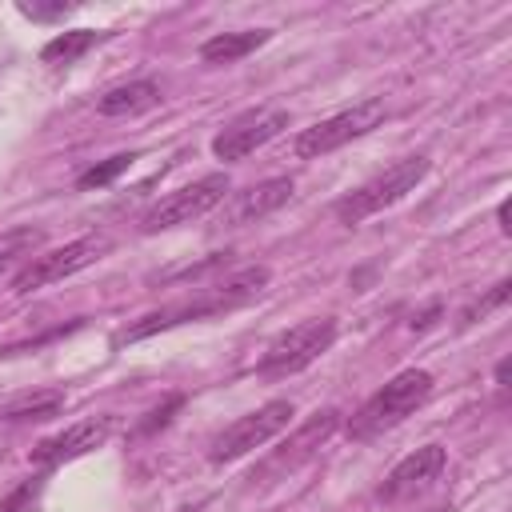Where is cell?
Returning <instances> with one entry per match:
<instances>
[{
	"mask_svg": "<svg viewBox=\"0 0 512 512\" xmlns=\"http://www.w3.org/2000/svg\"><path fill=\"white\" fill-rule=\"evenodd\" d=\"M292 416H296L292 400H268V404H260L256 412L232 420L224 432L212 436V444H208V460H212V464H228V460L248 456L252 448H260V444H268L272 436H280V432L288 428Z\"/></svg>",
	"mask_w": 512,
	"mask_h": 512,
	"instance_id": "cell-6",
	"label": "cell"
},
{
	"mask_svg": "<svg viewBox=\"0 0 512 512\" xmlns=\"http://www.w3.org/2000/svg\"><path fill=\"white\" fill-rule=\"evenodd\" d=\"M180 404H184V396H168V400H164L160 408H152V412H148V420L140 424V432H156V428H164V424L172 420V412H176Z\"/></svg>",
	"mask_w": 512,
	"mask_h": 512,
	"instance_id": "cell-22",
	"label": "cell"
},
{
	"mask_svg": "<svg viewBox=\"0 0 512 512\" xmlns=\"http://www.w3.org/2000/svg\"><path fill=\"white\" fill-rule=\"evenodd\" d=\"M508 292H512V284H508V280L492 284V288H488V292H484L480 300H472V304H468V308L460 312V324L468 328V324H476V320H488V316H492L496 308H504V304H508Z\"/></svg>",
	"mask_w": 512,
	"mask_h": 512,
	"instance_id": "cell-19",
	"label": "cell"
},
{
	"mask_svg": "<svg viewBox=\"0 0 512 512\" xmlns=\"http://www.w3.org/2000/svg\"><path fill=\"white\" fill-rule=\"evenodd\" d=\"M16 8H20V16H28V20H40V24H44V20H64L76 4H72V0H56V4H36V0L28 4V0H20Z\"/></svg>",
	"mask_w": 512,
	"mask_h": 512,
	"instance_id": "cell-21",
	"label": "cell"
},
{
	"mask_svg": "<svg viewBox=\"0 0 512 512\" xmlns=\"http://www.w3.org/2000/svg\"><path fill=\"white\" fill-rule=\"evenodd\" d=\"M272 40V28H244V32H216L200 44V60L204 64H236L248 52H256L260 44Z\"/></svg>",
	"mask_w": 512,
	"mask_h": 512,
	"instance_id": "cell-14",
	"label": "cell"
},
{
	"mask_svg": "<svg viewBox=\"0 0 512 512\" xmlns=\"http://www.w3.org/2000/svg\"><path fill=\"white\" fill-rule=\"evenodd\" d=\"M288 128V112L284 108H260V112H244L236 120H228L216 136H212V152L216 160H244L256 148H264L272 136H280Z\"/></svg>",
	"mask_w": 512,
	"mask_h": 512,
	"instance_id": "cell-9",
	"label": "cell"
},
{
	"mask_svg": "<svg viewBox=\"0 0 512 512\" xmlns=\"http://www.w3.org/2000/svg\"><path fill=\"white\" fill-rule=\"evenodd\" d=\"M428 396H432V372H424V368H404V372H396L384 388H376V392L352 412V420L344 424V432H348V440H356V444L376 440L380 432H388V428H396L400 420H408Z\"/></svg>",
	"mask_w": 512,
	"mask_h": 512,
	"instance_id": "cell-1",
	"label": "cell"
},
{
	"mask_svg": "<svg viewBox=\"0 0 512 512\" xmlns=\"http://www.w3.org/2000/svg\"><path fill=\"white\" fill-rule=\"evenodd\" d=\"M40 244H44V228H32V224L0 232V276L12 268H24L40 252Z\"/></svg>",
	"mask_w": 512,
	"mask_h": 512,
	"instance_id": "cell-17",
	"label": "cell"
},
{
	"mask_svg": "<svg viewBox=\"0 0 512 512\" xmlns=\"http://www.w3.org/2000/svg\"><path fill=\"white\" fill-rule=\"evenodd\" d=\"M384 116H388V104H384L380 96H368V100H360V104H352V108H344V112H336V116L316 120L312 128H304V132L292 140V152H296L300 160L328 156V152H336V148H344V144L368 136L372 128H380Z\"/></svg>",
	"mask_w": 512,
	"mask_h": 512,
	"instance_id": "cell-3",
	"label": "cell"
},
{
	"mask_svg": "<svg viewBox=\"0 0 512 512\" xmlns=\"http://www.w3.org/2000/svg\"><path fill=\"white\" fill-rule=\"evenodd\" d=\"M104 252H108V236H80V240H68L64 248L36 252V256L12 276V292L28 296V292H36V288L60 284V280L84 272L88 264H96Z\"/></svg>",
	"mask_w": 512,
	"mask_h": 512,
	"instance_id": "cell-7",
	"label": "cell"
},
{
	"mask_svg": "<svg viewBox=\"0 0 512 512\" xmlns=\"http://www.w3.org/2000/svg\"><path fill=\"white\" fill-rule=\"evenodd\" d=\"M428 176V156H404V160H396V164H388L380 176H372V180H364L360 188H352L348 196H340L336 200V220L340 224H364L368 216H376V212H384V208H392L396 200H404L408 192H416V184Z\"/></svg>",
	"mask_w": 512,
	"mask_h": 512,
	"instance_id": "cell-2",
	"label": "cell"
},
{
	"mask_svg": "<svg viewBox=\"0 0 512 512\" xmlns=\"http://www.w3.org/2000/svg\"><path fill=\"white\" fill-rule=\"evenodd\" d=\"M40 492H44V480H24L20 488H12L0 500V512H32V504L40 500Z\"/></svg>",
	"mask_w": 512,
	"mask_h": 512,
	"instance_id": "cell-20",
	"label": "cell"
},
{
	"mask_svg": "<svg viewBox=\"0 0 512 512\" xmlns=\"http://www.w3.org/2000/svg\"><path fill=\"white\" fill-rule=\"evenodd\" d=\"M496 388H500V392L508 388V360H500V364H496Z\"/></svg>",
	"mask_w": 512,
	"mask_h": 512,
	"instance_id": "cell-25",
	"label": "cell"
},
{
	"mask_svg": "<svg viewBox=\"0 0 512 512\" xmlns=\"http://www.w3.org/2000/svg\"><path fill=\"white\" fill-rule=\"evenodd\" d=\"M436 316H440V304H428L424 312H412V320H408V324H412V328H428Z\"/></svg>",
	"mask_w": 512,
	"mask_h": 512,
	"instance_id": "cell-23",
	"label": "cell"
},
{
	"mask_svg": "<svg viewBox=\"0 0 512 512\" xmlns=\"http://www.w3.org/2000/svg\"><path fill=\"white\" fill-rule=\"evenodd\" d=\"M132 160H136V152H116V156H108V160H100V164L84 168V172L76 176V188H80V192H92V188H108L116 176H124V172L132 168Z\"/></svg>",
	"mask_w": 512,
	"mask_h": 512,
	"instance_id": "cell-18",
	"label": "cell"
},
{
	"mask_svg": "<svg viewBox=\"0 0 512 512\" xmlns=\"http://www.w3.org/2000/svg\"><path fill=\"white\" fill-rule=\"evenodd\" d=\"M332 340H336V320H332V316L304 320V324L280 332V336L264 348L256 372H260V376H292V372H304L308 364H316V360L332 348Z\"/></svg>",
	"mask_w": 512,
	"mask_h": 512,
	"instance_id": "cell-5",
	"label": "cell"
},
{
	"mask_svg": "<svg viewBox=\"0 0 512 512\" xmlns=\"http://www.w3.org/2000/svg\"><path fill=\"white\" fill-rule=\"evenodd\" d=\"M444 468H448V452H444L440 444H424V448L408 452V456L384 476V484H380V500H384V504H400V500L424 492Z\"/></svg>",
	"mask_w": 512,
	"mask_h": 512,
	"instance_id": "cell-11",
	"label": "cell"
},
{
	"mask_svg": "<svg viewBox=\"0 0 512 512\" xmlns=\"http://www.w3.org/2000/svg\"><path fill=\"white\" fill-rule=\"evenodd\" d=\"M292 176H272V180H260V184H248L244 192H232L220 208V228H244V224H256L264 216H272L280 204L292 200Z\"/></svg>",
	"mask_w": 512,
	"mask_h": 512,
	"instance_id": "cell-10",
	"label": "cell"
},
{
	"mask_svg": "<svg viewBox=\"0 0 512 512\" xmlns=\"http://www.w3.org/2000/svg\"><path fill=\"white\" fill-rule=\"evenodd\" d=\"M64 408V392L48 388V392H24L12 400H0V420L4 424H28V420H52Z\"/></svg>",
	"mask_w": 512,
	"mask_h": 512,
	"instance_id": "cell-15",
	"label": "cell"
},
{
	"mask_svg": "<svg viewBox=\"0 0 512 512\" xmlns=\"http://www.w3.org/2000/svg\"><path fill=\"white\" fill-rule=\"evenodd\" d=\"M108 36H112V32H96V28H72V32H60V36H52V40L40 48V60L52 64V68H60V64H76L88 48L104 44Z\"/></svg>",
	"mask_w": 512,
	"mask_h": 512,
	"instance_id": "cell-16",
	"label": "cell"
},
{
	"mask_svg": "<svg viewBox=\"0 0 512 512\" xmlns=\"http://www.w3.org/2000/svg\"><path fill=\"white\" fill-rule=\"evenodd\" d=\"M496 220H500V232L508 236V232H512V224H508V200H500V208H496Z\"/></svg>",
	"mask_w": 512,
	"mask_h": 512,
	"instance_id": "cell-24",
	"label": "cell"
},
{
	"mask_svg": "<svg viewBox=\"0 0 512 512\" xmlns=\"http://www.w3.org/2000/svg\"><path fill=\"white\" fill-rule=\"evenodd\" d=\"M160 100H164V92L156 80H128V84L108 88L96 100V112L100 116H140V112H152Z\"/></svg>",
	"mask_w": 512,
	"mask_h": 512,
	"instance_id": "cell-13",
	"label": "cell"
},
{
	"mask_svg": "<svg viewBox=\"0 0 512 512\" xmlns=\"http://www.w3.org/2000/svg\"><path fill=\"white\" fill-rule=\"evenodd\" d=\"M340 428V412L336 408H324V412H316V416H308L272 456H264L252 472H248V480L252 484H276V480H288L300 464H308L316 452H320V444L332 436Z\"/></svg>",
	"mask_w": 512,
	"mask_h": 512,
	"instance_id": "cell-8",
	"label": "cell"
},
{
	"mask_svg": "<svg viewBox=\"0 0 512 512\" xmlns=\"http://www.w3.org/2000/svg\"><path fill=\"white\" fill-rule=\"evenodd\" d=\"M228 192H232L228 172H208V176H200V180L168 192L164 200H156L140 216V232L152 236V232H164V228H176V224H192V220L208 216L212 208H220L228 200Z\"/></svg>",
	"mask_w": 512,
	"mask_h": 512,
	"instance_id": "cell-4",
	"label": "cell"
},
{
	"mask_svg": "<svg viewBox=\"0 0 512 512\" xmlns=\"http://www.w3.org/2000/svg\"><path fill=\"white\" fill-rule=\"evenodd\" d=\"M112 428H116V420H112V416H88V420H80V424H72V428H64V432H56V436L40 440V444L32 448V460H36V464H44V468L68 464V460L88 456L92 448H100V444L112 436Z\"/></svg>",
	"mask_w": 512,
	"mask_h": 512,
	"instance_id": "cell-12",
	"label": "cell"
}]
</instances>
